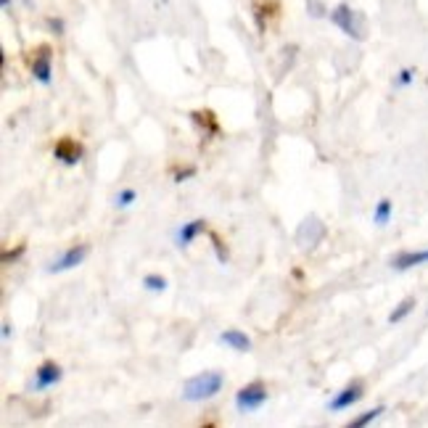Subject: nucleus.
I'll return each mask as SVG.
<instances>
[{
	"label": "nucleus",
	"instance_id": "nucleus-1",
	"mask_svg": "<svg viewBox=\"0 0 428 428\" xmlns=\"http://www.w3.org/2000/svg\"><path fill=\"white\" fill-rule=\"evenodd\" d=\"M225 386V376L219 370H204L190 376L183 383V399L185 402H204V399H214Z\"/></svg>",
	"mask_w": 428,
	"mask_h": 428
},
{
	"label": "nucleus",
	"instance_id": "nucleus-2",
	"mask_svg": "<svg viewBox=\"0 0 428 428\" xmlns=\"http://www.w3.org/2000/svg\"><path fill=\"white\" fill-rule=\"evenodd\" d=\"M330 21L339 27L347 37H352V40L362 42L365 40V30H362V16H359L357 11H352V6L349 3H339L336 8L328 13Z\"/></svg>",
	"mask_w": 428,
	"mask_h": 428
},
{
	"label": "nucleus",
	"instance_id": "nucleus-3",
	"mask_svg": "<svg viewBox=\"0 0 428 428\" xmlns=\"http://www.w3.org/2000/svg\"><path fill=\"white\" fill-rule=\"evenodd\" d=\"M27 64H30V71L35 80L40 85H50V80H53V48L50 45L42 42L35 50H30Z\"/></svg>",
	"mask_w": 428,
	"mask_h": 428
},
{
	"label": "nucleus",
	"instance_id": "nucleus-4",
	"mask_svg": "<svg viewBox=\"0 0 428 428\" xmlns=\"http://www.w3.org/2000/svg\"><path fill=\"white\" fill-rule=\"evenodd\" d=\"M267 397H270L267 383H265V381H251V383L238 388L236 407H238V412H254V410H259L267 402Z\"/></svg>",
	"mask_w": 428,
	"mask_h": 428
},
{
	"label": "nucleus",
	"instance_id": "nucleus-5",
	"mask_svg": "<svg viewBox=\"0 0 428 428\" xmlns=\"http://www.w3.org/2000/svg\"><path fill=\"white\" fill-rule=\"evenodd\" d=\"M88 254H90L88 243H74V246H69V249L64 251V254H61L56 262H50L48 272H50V275H56V272H66V270L80 267L82 262L88 259Z\"/></svg>",
	"mask_w": 428,
	"mask_h": 428
},
{
	"label": "nucleus",
	"instance_id": "nucleus-6",
	"mask_svg": "<svg viewBox=\"0 0 428 428\" xmlns=\"http://www.w3.org/2000/svg\"><path fill=\"white\" fill-rule=\"evenodd\" d=\"M53 156H56V161H61V164L74 167V164H80V161H82V156H85V149H82L80 140L59 138V140H56V146H53Z\"/></svg>",
	"mask_w": 428,
	"mask_h": 428
},
{
	"label": "nucleus",
	"instance_id": "nucleus-7",
	"mask_svg": "<svg viewBox=\"0 0 428 428\" xmlns=\"http://www.w3.org/2000/svg\"><path fill=\"white\" fill-rule=\"evenodd\" d=\"M61 376H64V370H61L59 362L45 359V362H40V365H37V370H35L32 388H35V391H45V388L56 386V383L61 381Z\"/></svg>",
	"mask_w": 428,
	"mask_h": 428
},
{
	"label": "nucleus",
	"instance_id": "nucleus-8",
	"mask_svg": "<svg viewBox=\"0 0 428 428\" xmlns=\"http://www.w3.org/2000/svg\"><path fill=\"white\" fill-rule=\"evenodd\" d=\"M362 391H365V388H362V383H359V381H352V383H347V386L341 388V391H339V394H336V397L330 399V402H328V410H333V412H341V410H349V407H352V405H357L359 399L365 397Z\"/></svg>",
	"mask_w": 428,
	"mask_h": 428
},
{
	"label": "nucleus",
	"instance_id": "nucleus-9",
	"mask_svg": "<svg viewBox=\"0 0 428 428\" xmlns=\"http://www.w3.org/2000/svg\"><path fill=\"white\" fill-rule=\"evenodd\" d=\"M190 122L196 125V127L204 132V138H217L219 132H222V127H219V120L217 114L212 109H196L190 111Z\"/></svg>",
	"mask_w": 428,
	"mask_h": 428
},
{
	"label": "nucleus",
	"instance_id": "nucleus-10",
	"mask_svg": "<svg viewBox=\"0 0 428 428\" xmlns=\"http://www.w3.org/2000/svg\"><path fill=\"white\" fill-rule=\"evenodd\" d=\"M420 265H428V249L397 251V254L391 257V270H397V272H407V270L420 267Z\"/></svg>",
	"mask_w": 428,
	"mask_h": 428
},
{
	"label": "nucleus",
	"instance_id": "nucleus-11",
	"mask_svg": "<svg viewBox=\"0 0 428 428\" xmlns=\"http://www.w3.org/2000/svg\"><path fill=\"white\" fill-rule=\"evenodd\" d=\"M207 228H209L207 219H190V222H185V225L178 230V246L180 249H188L193 241L207 233Z\"/></svg>",
	"mask_w": 428,
	"mask_h": 428
},
{
	"label": "nucleus",
	"instance_id": "nucleus-12",
	"mask_svg": "<svg viewBox=\"0 0 428 428\" xmlns=\"http://www.w3.org/2000/svg\"><path fill=\"white\" fill-rule=\"evenodd\" d=\"M219 344H225V347H230L233 352H238V354H246V352H251V339L243 333V330H222L219 333Z\"/></svg>",
	"mask_w": 428,
	"mask_h": 428
},
{
	"label": "nucleus",
	"instance_id": "nucleus-13",
	"mask_svg": "<svg viewBox=\"0 0 428 428\" xmlns=\"http://www.w3.org/2000/svg\"><path fill=\"white\" fill-rule=\"evenodd\" d=\"M415 307H418V299H415V296H405V299H402L397 307H394V312L388 315V323H391V325L402 323L405 318H410V315H412V309H415Z\"/></svg>",
	"mask_w": 428,
	"mask_h": 428
},
{
	"label": "nucleus",
	"instance_id": "nucleus-14",
	"mask_svg": "<svg viewBox=\"0 0 428 428\" xmlns=\"http://www.w3.org/2000/svg\"><path fill=\"white\" fill-rule=\"evenodd\" d=\"M275 13H278V3H275V0H267V3H257V6H254V19H257L259 32H265L267 19L275 16Z\"/></svg>",
	"mask_w": 428,
	"mask_h": 428
},
{
	"label": "nucleus",
	"instance_id": "nucleus-15",
	"mask_svg": "<svg viewBox=\"0 0 428 428\" xmlns=\"http://www.w3.org/2000/svg\"><path fill=\"white\" fill-rule=\"evenodd\" d=\"M391 214H394V201L381 199L378 204H376V212H373V222H376L378 228H386L388 222H391Z\"/></svg>",
	"mask_w": 428,
	"mask_h": 428
},
{
	"label": "nucleus",
	"instance_id": "nucleus-16",
	"mask_svg": "<svg viewBox=\"0 0 428 428\" xmlns=\"http://www.w3.org/2000/svg\"><path fill=\"white\" fill-rule=\"evenodd\" d=\"M383 412H386V407H383V405H378V407H373V410H365L362 415H357L354 420H349V428H365V426H370V423H373V420H378Z\"/></svg>",
	"mask_w": 428,
	"mask_h": 428
},
{
	"label": "nucleus",
	"instance_id": "nucleus-17",
	"mask_svg": "<svg viewBox=\"0 0 428 428\" xmlns=\"http://www.w3.org/2000/svg\"><path fill=\"white\" fill-rule=\"evenodd\" d=\"M167 278L164 275H159V272H149L146 278H143V289L151 291V294H161V291H167Z\"/></svg>",
	"mask_w": 428,
	"mask_h": 428
},
{
	"label": "nucleus",
	"instance_id": "nucleus-18",
	"mask_svg": "<svg viewBox=\"0 0 428 428\" xmlns=\"http://www.w3.org/2000/svg\"><path fill=\"white\" fill-rule=\"evenodd\" d=\"M415 66H405V69H399L397 74H394V88L402 90V88H410L412 82H415Z\"/></svg>",
	"mask_w": 428,
	"mask_h": 428
},
{
	"label": "nucleus",
	"instance_id": "nucleus-19",
	"mask_svg": "<svg viewBox=\"0 0 428 428\" xmlns=\"http://www.w3.org/2000/svg\"><path fill=\"white\" fill-rule=\"evenodd\" d=\"M209 238H212V246H214V254H217V262L219 265H228V259H230L228 243L219 238V233H209Z\"/></svg>",
	"mask_w": 428,
	"mask_h": 428
},
{
	"label": "nucleus",
	"instance_id": "nucleus-20",
	"mask_svg": "<svg viewBox=\"0 0 428 428\" xmlns=\"http://www.w3.org/2000/svg\"><path fill=\"white\" fill-rule=\"evenodd\" d=\"M135 199H138V190H135V188H122L120 193H117V199H114V207H117V209H127V207H132V204H135Z\"/></svg>",
	"mask_w": 428,
	"mask_h": 428
},
{
	"label": "nucleus",
	"instance_id": "nucleus-21",
	"mask_svg": "<svg viewBox=\"0 0 428 428\" xmlns=\"http://www.w3.org/2000/svg\"><path fill=\"white\" fill-rule=\"evenodd\" d=\"M190 178H196V167L193 164H188V167H172V180L175 183H185V180H190Z\"/></svg>",
	"mask_w": 428,
	"mask_h": 428
},
{
	"label": "nucleus",
	"instance_id": "nucleus-22",
	"mask_svg": "<svg viewBox=\"0 0 428 428\" xmlns=\"http://www.w3.org/2000/svg\"><path fill=\"white\" fill-rule=\"evenodd\" d=\"M24 251H27V246H24V243H19V246H16V249H6L3 251V265H11V262H16V259L21 257V254H24Z\"/></svg>",
	"mask_w": 428,
	"mask_h": 428
},
{
	"label": "nucleus",
	"instance_id": "nucleus-23",
	"mask_svg": "<svg viewBox=\"0 0 428 428\" xmlns=\"http://www.w3.org/2000/svg\"><path fill=\"white\" fill-rule=\"evenodd\" d=\"M48 27L53 32H56V35H64V19H53V16H50L48 19Z\"/></svg>",
	"mask_w": 428,
	"mask_h": 428
},
{
	"label": "nucleus",
	"instance_id": "nucleus-24",
	"mask_svg": "<svg viewBox=\"0 0 428 428\" xmlns=\"http://www.w3.org/2000/svg\"><path fill=\"white\" fill-rule=\"evenodd\" d=\"M11 333H13L11 323H3V328H0V336H3V339H11Z\"/></svg>",
	"mask_w": 428,
	"mask_h": 428
},
{
	"label": "nucleus",
	"instance_id": "nucleus-25",
	"mask_svg": "<svg viewBox=\"0 0 428 428\" xmlns=\"http://www.w3.org/2000/svg\"><path fill=\"white\" fill-rule=\"evenodd\" d=\"M309 6H312V16H323V13H325V11L320 8V3H318V0H312Z\"/></svg>",
	"mask_w": 428,
	"mask_h": 428
},
{
	"label": "nucleus",
	"instance_id": "nucleus-26",
	"mask_svg": "<svg viewBox=\"0 0 428 428\" xmlns=\"http://www.w3.org/2000/svg\"><path fill=\"white\" fill-rule=\"evenodd\" d=\"M0 6H3V8L8 11V8H11V0H0Z\"/></svg>",
	"mask_w": 428,
	"mask_h": 428
}]
</instances>
